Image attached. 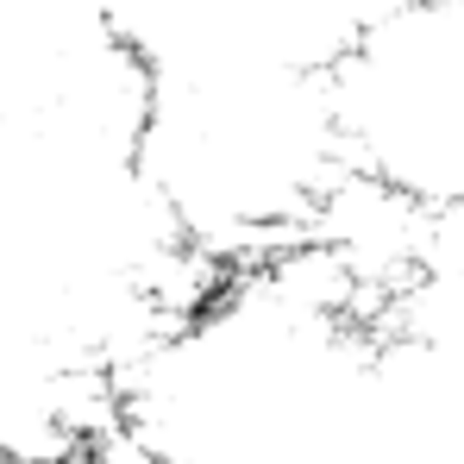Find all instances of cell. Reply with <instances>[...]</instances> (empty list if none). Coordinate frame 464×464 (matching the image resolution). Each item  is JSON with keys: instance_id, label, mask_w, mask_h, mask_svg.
Instances as JSON below:
<instances>
[{"instance_id": "7a4b0ae2", "label": "cell", "mask_w": 464, "mask_h": 464, "mask_svg": "<svg viewBox=\"0 0 464 464\" xmlns=\"http://www.w3.org/2000/svg\"><path fill=\"white\" fill-rule=\"evenodd\" d=\"M333 101L352 163L389 188L464 201V0H401L339 63Z\"/></svg>"}, {"instance_id": "6da1fadb", "label": "cell", "mask_w": 464, "mask_h": 464, "mask_svg": "<svg viewBox=\"0 0 464 464\" xmlns=\"http://www.w3.org/2000/svg\"><path fill=\"white\" fill-rule=\"evenodd\" d=\"M139 169L176 214L182 238L227 270L308 238L320 201L352 169L333 70H151Z\"/></svg>"}]
</instances>
